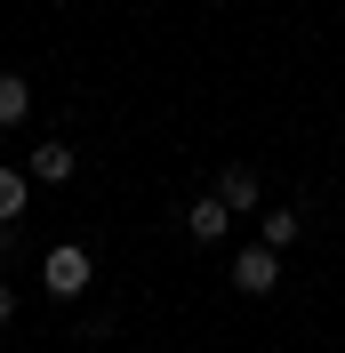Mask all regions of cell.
<instances>
[{"instance_id":"obj_7","label":"cell","mask_w":345,"mask_h":353,"mask_svg":"<svg viewBox=\"0 0 345 353\" xmlns=\"http://www.w3.org/2000/svg\"><path fill=\"white\" fill-rule=\"evenodd\" d=\"M24 112H32V88H24V72H0V129H17Z\"/></svg>"},{"instance_id":"obj_3","label":"cell","mask_w":345,"mask_h":353,"mask_svg":"<svg viewBox=\"0 0 345 353\" xmlns=\"http://www.w3.org/2000/svg\"><path fill=\"white\" fill-rule=\"evenodd\" d=\"M257 193H265V185H257V169H249V161H233V169H217V201H225L233 217H241V209H257Z\"/></svg>"},{"instance_id":"obj_2","label":"cell","mask_w":345,"mask_h":353,"mask_svg":"<svg viewBox=\"0 0 345 353\" xmlns=\"http://www.w3.org/2000/svg\"><path fill=\"white\" fill-rule=\"evenodd\" d=\"M233 289H241V297H273V289H281V249H241V257H233Z\"/></svg>"},{"instance_id":"obj_5","label":"cell","mask_w":345,"mask_h":353,"mask_svg":"<svg viewBox=\"0 0 345 353\" xmlns=\"http://www.w3.org/2000/svg\"><path fill=\"white\" fill-rule=\"evenodd\" d=\"M297 233H305V217H297V209H265V217H257V241H265V249H289Z\"/></svg>"},{"instance_id":"obj_9","label":"cell","mask_w":345,"mask_h":353,"mask_svg":"<svg viewBox=\"0 0 345 353\" xmlns=\"http://www.w3.org/2000/svg\"><path fill=\"white\" fill-rule=\"evenodd\" d=\"M8 313H17V289H8V281H0V321H8Z\"/></svg>"},{"instance_id":"obj_8","label":"cell","mask_w":345,"mask_h":353,"mask_svg":"<svg viewBox=\"0 0 345 353\" xmlns=\"http://www.w3.org/2000/svg\"><path fill=\"white\" fill-rule=\"evenodd\" d=\"M24 217V169H0V225Z\"/></svg>"},{"instance_id":"obj_4","label":"cell","mask_w":345,"mask_h":353,"mask_svg":"<svg viewBox=\"0 0 345 353\" xmlns=\"http://www.w3.org/2000/svg\"><path fill=\"white\" fill-rule=\"evenodd\" d=\"M225 225H233V209H225V201H217V193H201L193 201V209H185V233H193V241H225Z\"/></svg>"},{"instance_id":"obj_6","label":"cell","mask_w":345,"mask_h":353,"mask_svg":"<svg viewBox=\"0 0 345 353\" xmlns=\"http://www.w3.org/2000/svg\"><path fill=\"white\" fill-rule=\"evenodd\" d=\"M72 169H81V153H72V145H41V153H32V176H41V185H65Z\"/></svg>"},{"instance_id":"obj_1","label":"cell","mask_w":345,"mask_h":353,"mask_svg":"<svg viewBox=\"0 0 345 353\" xmlns=\"http://www.w3.org/2000/svg\"><path fill=\"white\" fill-rule=\"evenodd\" d=\"M41 289H48V297H81V289H88V249L81 241H57L41 257Z\"/></svg>"}]
</instances>
